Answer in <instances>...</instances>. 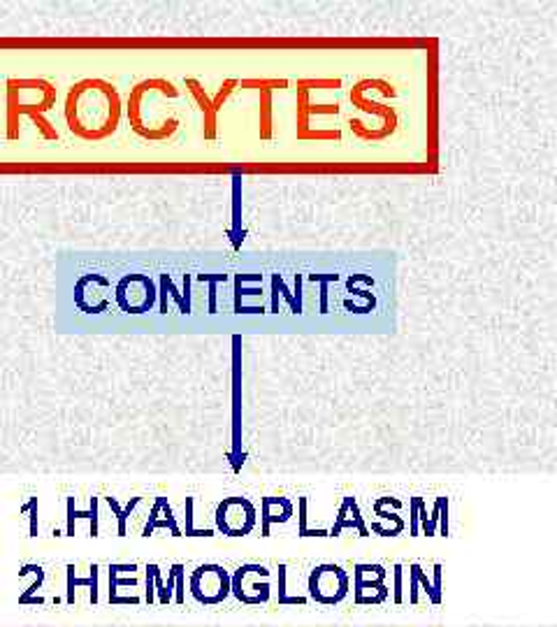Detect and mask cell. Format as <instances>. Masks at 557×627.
I'll list each match as a JSON object with an SVG mask.
<instances>
[{
    "instance_id": "6da1fadb",
    "label": "cell",
    "mask_w": 557,
    "mask_h": 627,
    "mask_svg": "<svg viewBox=\"0 0 557 627\" xmlns=\"http://www.w3.org/2000/svg\"><path fill=\"white\" fill-rule=\"evenodd\" d=\"M121 96L105 79H82L65 96V126L84 142L110 140L121 126Z\"/></svg>"
},
{
    "instance_id": "7a4b0ae2",
    "label": "cell",
    "mask_w": 557,
    "mask_h": 627,
    "mask_svg": "<svg viewBox=\"0 0 557 627\" xmlns=\"http://www.w3.org/2000/svg\"><path fill=\"white\" fill-rule=\"evenodd\" d=\"M182 98V89L168 79H144L130 91L128 121L130 128L149 142H168L175 138L182 119L172 110L170 100Z\"/></svg>"
},
{
    "instance_id": "3957f363",
    "label": "cell",
    "mask_w": 557,
    "mask_h": 627,
    "mask_svg": "<svg viewBox=\"0 0 557 627\" xmlns=\"http://www.w3.org/2000/svg\"><path fill=\"white\" fill-rule=\"evenodd\" d=\"M54 107H56V86L52 82H47L35 103H21L17 93L7 86V140H19L21 117H31L35 128H38L45 140H59V131H56L45 117V114L49 110H54Z\"/></svg>"
},
{
    "instance_id": "277c9868",
    "label": "cell",
    "mask_w": 557,
    "mask_h": 627,
    "mask_svg": "<svg viewBox=\"0 0 557 627\" xmlns=\"http://www.w3.org/2000/svg\"><path fill=\"white\" fill-rule=\"evenodd\" d=\"M351 593V574L337 562H321L307 576V600L318 607H337Z\"/></svg>"
},
{
    "instance_id": "5b68a950",
    "label": "cell",
    "mask_w": 557,
    "mask_h": 627,
    "mask_svg": "<svg viewBox=\"0 0 557 627\" xmlns=\"http://www.w3.org/2000/svg\"><path fill=\"white\" fill-rule=\"evenodd\" d=\"M258 525V509L249 497H226L214 511V530L226 537H247Z\"/></svg>"
},
{
    "instance_id": "8992f818",
    "label": "cell",
    "mask_w": 557,
    "mask_h": 627,
    "mask_svg": "<svg viewBox=\"0 0 557 627\" xmlns=\"http://www.w3.org/2000/svg\"><path fill=\"white\" fill-rule=\"evenodd\" d=\"M237 86H240V79H226L219 86L214 98H209V93L205 91V86L198 79L188 77L186 79V89L191 93L193 103L198 105L200 117H202V138L205 140H216V133H219V112L221 107L228 103V98L233 96Z\"/></svg>"
},
{
    "instance_id": "52a82bcc",
    "label": "cell",
    "mask_w": 557,
    "mask_h": 627,
    "mask_svg": "<svg viewBox=\"0 0 557 627\" xmlns=\"http://www.w3.org/2000/svg\"><path fill=\"white\" fill-rule=\"evenodd\" d=\"M191 595L202 607H219L230 600V569L219 562H205L191 574Z\"/></svg>"
},
{
    "instance_id": "ba28073f",
    "label": "cell",
    "mask_w": 557,
    "mask_h": 627,
    "mask_svg": "<svg viewBox=\"0 0 557 627\" xmlns=\"http://www.w3.org/2000/svg\"><path fill=\"white\" fill-rule=\"evenodd\" d=\"M388 569L379 562H356L353 565V604L376 607L390 600Z\"/></svg>"
},
{
    "instance_id": "9c48e42d",
    "label": "cell",
    "mask_w": 557,
    "mask_h": 627,
    "mask_svg": "<svg viewBox=\"0 0 557 627\" xmlns=\"http://www.w3.org/2000/svg\"><path fill=\"white\" fill-rule=\"evenodd\" d=\"M437 523H441V528H439L441 537L451 535V530H448V497L439 495L437 500H434L432 516H428V504H425L423 497H418V495L411 497V502H409V535L411 537H418V535L434 537L437 535Z\"/></svg>"
},
{
    "instance_id": "30bf717a",
    "label": "cell",
    "mask_w": 557,
    "mask_h": 627,
    "mask_svg": "<svg viewBox=\"0 0 557 627\" xmlns=\"http://www.w3.org/2000/svg\"><path fill=\"white\" fill-rule=\"evenodd\" d=\"M349 100L356 110L374 117V142H383V140H388L390 135H395L397 126H400V114H397L395 107L374 103V100L370 98V93H367L365 89L363 79L351 86Z\"/></svg>"
},
{
    "instance_id": "8fae6325",
    "label": "cell",
    "mask_w": 557,
    "mask_h": 627,
    "mask_svg": "<svg viewBox=\"0 0 557 627\" xmlns=\"http://www.w3.org/2000/svg\"><path fill=\"white\" fill-rule=\"evenodd\" d=\"M441 572L444 567L434 565L432 576L425 572V567L421 562H411L409 565V597L404 602L409 604H421V593L425 595V602L432 604V607H439L441 600H444V590H441Z\"/></svg>"
},
{
    "instance_id": "7c38bea8",
    "label": "cell",
    "mask_w": 557,
    "mask_h": 627,
    "mask_svg": "<svg viewBox=\"0 0 557 627\" xmlns=\"http://www.w3.org/2000/svg\"><path fill=\"white\" fill-rule=\"evenodd\" d=\"M337 114V103L316 105L307 89H298V98H295V135H298V140H307L314 117H337Z\"/></svg>"
},
{
    "instance_id": "4fadbf2b",
    "label": "cell",
    "mask_w": 557,
    "mask_h": 627,
    "mask_svg": "<svg viewBox=\"0 0 557 627\" xmlns=\"http://www.w3.org/2000/svg\"><path fill=\"white\" fill-rule=\"evenodd\" d=\"M272 579L263 581H247L240 567L235 572H230V597L237 600L244 607H260L272 600Z\"/></svg>"
},
{
    "instance_id": "5bb4252c",
    "label": "cell",
    "mask_w": 557,
    "mask_h": 627,
    "mask_svg": "<svg viewBox=\"0 0 557 627\" xmlns=\"http://www.w3.org/2000/svg\"><path fill=\"white\" fill-rule=\"evenodd\" d=\"M344 530H356L360 537H370V528H367L363 509H360L358 497H353V495L344 497L337 509L335 523H332V528H328L330 537H339Z\"/></svg>"
},
{
    "instance_id": "9a60e30c",
    "label": "cell",
    "mask_w": 557,
    "mask_h": 627,
    "mask_svg": "<svg viewBox=\"0 0 557 627\" xmlns=\"http://www.w3.org/2000/svg\"><path fill=\"white\" fill-rule=\"evenodd\" d=\"M295 514V504L288 497H260V537H270L274 523H288Z\"/></svg>"
},
{
    "instance_id": "2e32d148",
    "label": "cell",
    "mask_w": 557,
    "mask_h": 627,
    "mask_svg": "<svg viewBox=\"0 0 557 627\" xmlns=\"http://www.w3.org/2000/svg\"><path fill=\"white\" fill-rule=\"evenodd\" d=\"M372 509H374L376 518L372 521V525H367V528H370V532H374V535L400 537L402 532L407 530V523H404V518L397 514V511L386 509V497H379V500H374Z\"/></svg>"
},
{
    "instance_id": "e0dca14e",
    "label": "cell",
    "mask_w": 557,
    "mask_h": 627,
    "mask_svg": "<svg viewBox=\"0 0 557 627\" xmlns=\"http://www.w3.org/2000/svg\"><path fill=\"white\" fill-rule=\"evenodd\" d=\"M288 574H291V565L281 562L277 567V595H274V600H277L279 607H298V604H307L309 602L307 597L291 595V590H288Z\"/></svg>"
},
{
    "instance_id": "ac0fdd59",
    "label": "cell",
    "mask_w": 557,
    "mask_h": 627,
    "mask_svg": "<svg viewBox=\"0 0 557 627\" xmlns=\"http://www.w3.org/2000/svg\"><path fill=\"white\" fill-rule=\"evenodd\" d=\"M272 91H260L258 103V135L260 140H272Z\"/></svg>"
},
{
    "instance_id": "d6986e66",
    "label": "cell",
    "mask_w": 557,
    "mask_h": 627,
    "mask_svg": "<svg viewBox=\"0 0 557 627\" xmlns=\"http://www.w3.org/2000/svg\"><path fill=\"white\" fill-rule=\"evenodd\" d=\"M309 497H300L298 500V537H330L328 528H309Z\"/></svg>"
},
{
    "instance_id": "ffe728a7",
    "label": "cell",
    "mask_w": 557,
    "mask_h": 627,
    "mask_svg": "<svg viewBox=\"0 0 557 627\" xmlns=\"http://www.w3.org/2000/svg\"><path fill=\"white\" fill-rule=\"evenodd\" d=\"M242 89L253 91H274V89H288V79H240Z\"/></svg>"
},
{
    "instance_id": "44dd1931",
    "label": "cell",
    "mask_w": 557,
    "mask_h": 627,
    "mask_svg": "<svg viewBox=\"0 0 557 627\" xmlns=\"http://www.w3.org/2000/svg\"><path fill=\"white\" fill-rule=\"evenodd\" d=\"M339 86H342V79H300L298 82V89H307L309 93L311 91H332V89H339Z\"/></svg>"
},
{
    "instance_id": "7402d4cb",
    "label": "cell",
    "mask_w": 557,
    "mask_h": 627,
    "mask_svg": "<svg viewBox=\"0 0 557 627\" xmlns=\"http://www.w3.org/2000/svg\"><path fill=\"white\" fill-rule=\"evenodd\" d=\"M393 602L404 604V565L395 562L393 565Z\"/></svg>"
},
{
    "instance_id": "603a6c76",
    "label": "cell",
    "mask_w": 557,
    "mask_h": 627,
    "mask_svg": "<svg viewBox=\"0 0 557 627\" xmlns=\"http://www.w3.org/2000/svg\"><path fill=\"white\" fill-rule=\"evenodd\" d=\"M186 528H184V535L186 537H209L205 535V532H198L193 528V507H195V500L193 497H186Z\"/></svg>"
}]
</instances>
